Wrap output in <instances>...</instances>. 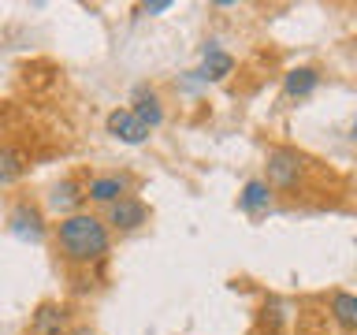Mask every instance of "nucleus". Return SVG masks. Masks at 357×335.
<instances>
[{
  "mask_svg": "<svg viewBox=\"0 0 357 335\" xmlns=\"http://www.w3.org/2000/svg\"><path fill=\"white\" fill-rule=\"evenodd\" d=\"M317 82H320V75L312 71V67H294V71H287L283 89H287V97H305L317 89Z\"/></svg>",
  "mask_w": 357,
  "mask_h": 335,
  "instance_id": "obj_10",
  "label": "nucleus"
},
{
  "mask_svg": "<svg viewBox=\"0 0 357 335\" xmlns=\"http://www.w3.org/2000/svg\"><path fill=\"white\" fill-rule=\"evenodd\" d=\"M22 156L15 153V149H0V186L4 183H15V179L22 175Z\"/></svg>",
  "mask_w": 357,
  "mask_h": 335,
  "instance_id": "obj_14",
  "label": "nucleus"
},
{
  "mask_svg": "<svg viewBox=\"0 0 357 335\" xmlns=\"http://www.w3.org/2000/svg\"><path fill=\"white\" fill-rule=\"evenodd\" d=\"M56 246H60V253L75 265L100 261V257L108 253V228H105V220L93 216V212H71V216H63L60 228H56Z\"/></svg>",
  "mask_w": 357,
  "mask_h": 335,
  "instance_id": "obj_1",
  "label": "nucleus"
},
{
  "mask_svg": "<svg viewBox=\"0 0 357 335\" xmlns=\"http://www.w3.org/2000/svg\"><path fill=\"white\" fill-rule=\"evenodd\" d=\"M145 216H149V212H145V205H142L138 198H119V201H112V205H108V223H112L116 231L142 228Z\"/></svg>",
  "mask_w": 357,
  "mask_h": 335,
  "instance_id": "obj_4",
  "label": "nucleus"
},
{
  "mask_svg": "<svg viewBox=\"0 0 357 335\" xmlns=\"http://www.w3.org/2000/svg\"><path fill=\"white\" fill-rule=\"evenodd\" d=\"M130 112H134V119H138L145 131L160 127V119H164V112H160V105H156L153 94H138V105H134Z\"/></svg>",
  "mask_w": 357,
  "mask_h": 335,
  "instance_id": "obj_12",
  "label": "nucleus"
},
{
  "mask_svg": "<svg viewBox=\"0 0 357 335\" xmlns=\"http://www.w3.org/2000/svg\"><path fill=\"white\" fill-rule=\"evenodd\" d=\"M234 71V60L223 49H208L205 52V64H201V78H205V82H220V78H227Z\"/></svg>",
  "mask_w": 357,
  "mask_h": 335,
  "instance_id": "obj_9",
  "label": "nucleus"
},
{
  "mask_svg": "<svg viewBox=\"0 0 357 335\" xmlns=\"http://www.w3.org/2000/svg\"><path fill=\"white\" fill-rule=\"evenodd\" d=\"M67 332V309L63 306H41L33 313V335H63Z\"/></svg>",
  "mask_w": 357,
  "mask_h": 335,
  "instance_id": "obj_7",
  "label": "nucleus"
},
{
  "mask_svg": "<svg viewBox=\"0 0 357 335\" xmlns=\"http://www.w3.org/2000/svg\"><path fill=\"white\" fill-rule=\"evenodd\" d=\"M127 175H97V179H89V186H86V194L89 201H97V205H112V201H119V198H127Z\"/></svg>",
  "mask_w": 357,
  "mask_h": 335,
  "instance_id": "obj_5",
  "label": "nucleus"
},
{
  "mask_svg": "<svg viewBox=\"0 0 357 335\" xmlns=\"http://www.w3.org/2000/svg\"><path fill=\"white\" fill-rule=\"evenodd\" d=\"M268 201H272V186L264 183V179H250V183L242 186V198H238V209L242 212H261V209H268Z\"/></svg>",
  "mask_w": 357,
  "mask_h": 335,
  "instance_id": "obj_8",
  "label": "nucleus"
},
{
  "mask_svg": "<svg viewBox=\"0 0 357 335\" xmlns=\"http://www.w3.org/2000/svg\"><path fill=\"white\" fill-rule=\"evenodd\" d=\"M71 335H93V332H89V328H75Z\"/></svg>",
  "mask_w": 357,
  "mask_h": 335,
  "instance_id": "obj_16",
  "label": "nucleus"
},
{
  "mask_svg": "<svg viewBox=\"0 0 357 335\" xmlns=\"http://www.w3.org/2000/svg\"><path fill=\"white\" fill-rule=\"evenodd\" d=\"M301 179V156L294 149H272L268 153V186H279V190H290Z\"/></svg>",
  "mask_w": 357,
  "mask_h": 335,
  "instance_id": "obj_2",
  "label": "nucleus"
},
{
  "mask_svg": "<svg viewBox=\"0 0 357 335\" xmlns=\"http://www.w3.org/2000/svg\"><path fill=\"white\" fill-rule=\"evenodd\" d=\"M108 134H116V138L127 142V145H138V142L149 138V131L134 119L130 108H116V112H112V116H108Z\"/></svg>",
  "mask_w": 357,
  "mask_h": 335,
  "instance_id": "obj_6",
  "label": "nucleus"
},
{
  "mask_svg": "<svg viewBox=\"0 0 357 335\" xmlns=\"http://www.w3.org/2000/svg\"><path fill=\"white\" fill-rule=\"evenodd\" d=\"M49 201H52V209L56 212H67L71 216V209L82 201V194H78V183H71V179H63V183H56L52 186V194H49Z\"/></svg>",
  "mask_w": 357,
  "mask_h": 335,
  "instance_id": "obj_13",
  "label": "nucleus"
},
{
  "mask_svg": "<svg viewBox=\"0 0 357 335\" xmlns=\"http://www.w3.org/2000/svg\"><path fill=\"white\" fill-rule=\"evenodd\" d=\"M11 234L22 242H41L45 239V223H41V212L33 209V205H15L11 209Z\"/></svg>",
  "mask_w": 357,
  "mask_h": 335,
  "instance_id": "obj_3",
  "label": "nucleus"
},
{
  "mask_svg": "<svg viewBox=\"0 0 357 335\" xmlns=\"http://www.w3.org/2000/svg\"><path fill=\"white\" fill-rule=\"evenodd\" d=\"M167 8H172V0H153V4H142V15H160Z\"/></svg>",
  "mask_w": 357,
  "mask_h": 335,
  "instance_id": "obj_15",
  "label": "nucleus"
},
{
  "mask_svg": "<svg viewBox=\"0 0 357 335\" xmlns=\"http://www.w3.org/2000/svg\"><path fill=\"white\" fill-rule=\"evenodd\" d=\"M331 313H335V320H339L342 332H354L357 328V298L350 295V290H335Z\"/></svg>",
  "mask_w": 357,
  "mask_h": 335,
  "instance_id": "obj_11",
  "label": "nucleus"
}]
</instances>
